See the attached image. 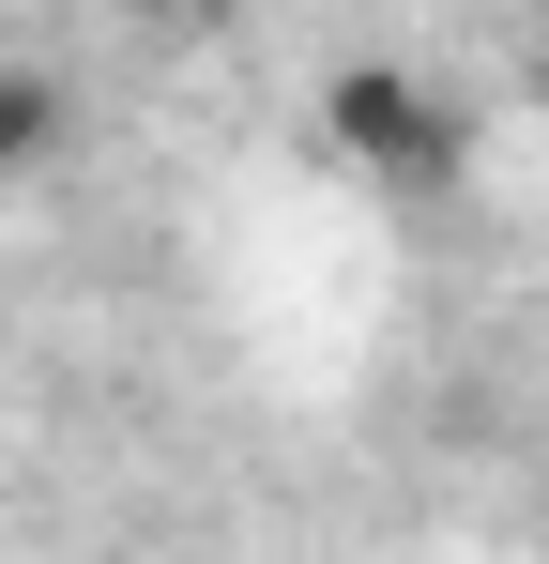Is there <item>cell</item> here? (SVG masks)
<instances>
[{
    "label": "cell",
    "mask_w": 549,
    "mask_h": 564,
    "mask_svg": "<svg viewBox=\"0 0 549 564\" xmlns=\"http://www.w3.org/2000/svg\"><path fill=\"white\" fill-rule=\"evenodd\" d=\"M46 138H62V93L46 77H0V169H31Z\"/></svg>",
    "instance_id": "cell-2"
},
{
    "label": "cell",
    "mask_w": 549,
    "mask_h": 564,
    "mask_svg": "<svg viewBox=\"0 0 549 564\" xmlns=\"http://www.w3.org/2000/svg\"><path fill=\"white\" fill-rule=\"evenodd\" d=\"M321 122H336V153H352L381 198H443L458 169H473V122H458V93H428L412 62H352V77L321 93Z\"/></svg>",
    "instance_id": "cell-1"
}]
</instances>
